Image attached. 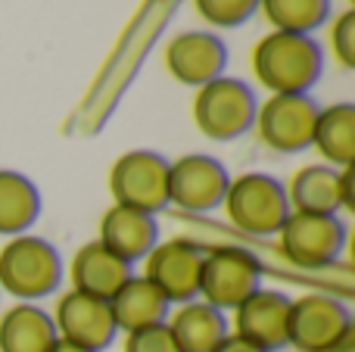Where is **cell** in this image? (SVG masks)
<instances>
[{
	"label": "cell",
	"instance_id": "7c38bea8",
	"mask_svg": "<svg viewBox=\"0 0 355 352\" xmlns=\"http://www.w3.org/2000/svg\"><path fill=\"white\" fill-rule=\"evenodd\" d=\"M50 318H53L56 337L66 343H75L81 349L100 352L116 340V322H112V312L106 299L69 290L60 297L56 315Z\"/></svg>",
	"mask_w": 355,
	"mask_h": 352
},
{
	"label": "cell",
	"instance_id": "d6986e66",
	"mask_svg": "<svg viewBox=\"0 0 355 352\" xmlns=\"http://www.w3.org/2000/svg\"><path fill=\"white\" fill-rule=\"evenodd\" d=\"M166 328H168V334L175 337L181 352H212L227 334L225 312L212 309V306L202 303V299L181 303V309L168 318Z\"/></svg>",
	"mask_w": 355,
	"mask_h": 352
},
{
	"label": "cell",
	"instance_id": "5bb4252c",
	"mask_svg": "<svg viewBox=\"0 0 355 352\" xmlns=\"http://www.w3.org/2000/svg\"><path fill=\"white\" fill-rule=\"evenodd\" d=\"M287 318L290 299L277 290L259 287L234 309V334L265 352H275L287 346Z\"/></svg>",
	"mask_w": 355,
	"mask_h": 352
},
{
	"label": "cell",
	"instance_id": "8992f818",
	"mask_svg": "<svg viewBox=\"0 0 355 352\" xmlns=\"http://www.w3.org/2000/svg\"><path fill=\"white\" fill-rule=\"evenodd\" d=\"M259 281H262V265L256 256L240 247H218L202 256L196 297H202V303L218 312L237 309L250 293L259 290Z\"/></svg>",
	"mask_w": 355,
	"mask_h": 352
},
{
	"label": "cell",
	"instance_id": "9c48e42d",
	"mask_svg": "<svg viewBox=\"0 0 355 352\" xmlns=\"http://www.w3.org/2000/svg\"><path fill=\"white\" fill-rule=\"evenodd\" d=\"M281 253L300 268H324L340 256L346 243V228L337 215L318 212H290L277 231Z\"/></svg>",
	"mask_w": 355,
	"mask_h": 352
},
{
	"label": "cell",
	"instance_id": "4fadbf2b",
	"mask_svg": "<svg viewBox=\"0 0 355 352\" xmlns=\"http://www.w3.org/2000/svg\"><path fill=\"white\" fill-rule=\"evenodd\" d=\"M287 191L290 212H318L337 215V209H352V166H306L293 175Z\"/></svg>",
	"mask_w": 355,
	"mask_h": 352
},
{
	"label": "cell",
	"instance_id": "44dd1931",
	"mask_svg": "<svg viewBox=\"0 0 355 352\" xmlns=\"http://www.w3.org/2000/svg\"><path fill=\"white\" fill-rule=\"evenodd\" d=\"M312 147L324 156L331 166H352L355 159V106L334 103L327 109H318Z\"/></svg>",
	"mask_w": 355,
	"mask_h": 352
},
{
	"label": "cell",
	"instance_id": "ac0fdd59",
	"mask_svg": "<svg viewBox=\"0 0 355 352\" xmlns=\"http://www.w3.org/2000/svg\"><path fill=\"white\" fill-rule=\"evenodd\" d=\"M110 312H112V322H116V331H144V328H153V324H166L168 318V299L150 284L147 278H137L131 274L110 299Z\"/></svg>",
	"mask_w": 355,
	"mask_h": 352
},
{
	"label": "cell",
	"instance_id": "5b68a950",
	"mask_svg": "<svg viewBox=\"0 0 355 352\" xmlns=\"http://www.w3.org/2000/svg\"><path fill=\"white\" fill-rule=\"evenodd\" d=\"M352 315L340 299H331L324 293L290 299L287 318V346L300 352H334L349 340Z\"/></svg>",
	"mask_w": 355,
	"mask_h": 352
},
{
	"label": "cell",
	"instance_id": "9a60e30c",
	"mask_svg": "<svg viewBox=\"0 0 355 352\" xmlns=\"http://www.w3.org/2000/svg\"><path fill=\"white\" fill-rule=\"evenodd\" d=\"M166 66L175 81L202 87L225 72L227 47L221 44V37L209 35V31H184V35H175L168 41Z\"/></svg>",
	"mask_w": 355,
	"mask_h": 352
},
{
	"label": "cell",
	"instance_id": "30bf717a",
	"mask_svg": "<svg viewBox=\"0 0 355 352\" xmlns=\"http://www.w3.org/2000/svg\"><path fill=\"white\" fill-rule=\"evenodd\" d=\"M206 249L196 247L193 240H166L156 243L144 259V278L168 299V303H190L196 299V287H200V265Z\"/></svg>",
	"mask_w": 355,
	"mask_h": 352
},
{
	"label": "cell",
	"instance_id": "4316f807",
	"mask_svg": "<svg viewBox=\"0 0 355 352\" xmlns=\"http://www.w3.org/2000/svg\"><path fill=\"white\" fill-rule=\"evenodd\" d=\"M212 352H265V349L252 346V343H246L243 337H237V334H225V340H221Z\"/></svg>",
	"mask_w": 355,
	"mask_h": 352
},
{
	"label": "cell",
	"instance_id": "8fae6325",
	"mask_svg": "<svg viewBox=\"0 0 355 352\" xmlns=\"http://www.w3.org/2000/svg\"><path fill=\"white\" fill-rule=\"evenodd\" d=\"M227 181V168L212 156H181L178 162H168V203L187 212H209L221 206Z\"/></svg>",
	"mask_w": 355,
	"mask_h": 352
},
{
	"label": "cell",
	"instance_id": "ba28073f",
	"mask_svg": "<svg viewBox=\"0 0 355 352\" xmlns=\"http://www.w3.org/2000/svg\"><path fill=\"white\" fill-rule=\"evenodd\" d=\"M318 109L309 94H271L256 109V131L265 147L277 153H300L312 147Z\"/></svg>",
	"mask_w": 355,
	"mask_h": 352
},
{
	"label": "cell",
	"instance_id": "277c9868",
	"mask_svg": "<svg viewBox=\"0 0 355 352\" xmlns=\"http://www.w3.org/2000/svg\"><path fill=\"white\" fill-rule=\"evenodd\" d=\"M256 94L240 78L218 75L215 81L196 87L193 122L209 141H237L256 122Z\"/></svg>",
	"mask_w": 355,
	"mask_h": 352
},
{
	"label": "cell",
	"instance_id": "d4e9b609",
	"mask_svg": "<svg viewBox=\"0 0 355 352\" xmlns=\"http://www.w3.org/2000/svg\"><path fill=\"white\" fill-rule=\"evenodd\" d=\"M331 50L340 66H355V10H343L331 25Z\"/></svg>",
	"mask_w": 355,
	"mask_h": 352
},
{
	"label": "cell",
	"instance_id": "83f0119b",
	"mask_svg": "<svg viewBox=\"0 0 355 352\" xmlns=\"http://www.w3.org/2000/svg\"><path fill=\"white\" fill-rule=\"evenodd\" d=\"M47 352H91V349H81V346H75V343H66V340H60V337H56V343Z\"/></svg>",
	"mask_w": 355,
	"mask_h": 352
},
{
	"label": "cell",
	"instance_id": "3957f363",
	"mask_svg": "<svg viewBox=\"0 0 355 352\" xmlns=\"http://www.w3.org/2000/svg\"><path fill=\"white\" fill-rule=\"evenodd\" d=\"M221 206H225V215L231 218V225H237L240 231L256 237L277 234L290 215L284 184L262 172H246L227 181Z\"/></svg>",
	"mask_w": 355,
	"mask_h": 352
},
{
	"label": "cell",
	"instance_id": "cb8c5ba5",
	"mask_svg": "<svg viewBox=\"0 0 355 352\" xmlns=\"http://www.w3.org/2000/svg\"><path fill=\"white\" fill-rule=\"evenodd\" d=\"M193 6L215 28H234L259 10V0H193Z\"/></svg>",
	"mask_w": 355,
	"mask_h": 352
},
{
	"label": "cell",
	"instance_id": "6da1fadb",
	"mask_svg": "<svg viewBox=\"0 0 355 352\" xmlns=\"http://www.w3.org/2000/svg\"><path fill=\"white\" fill-rule=\"evenodd\" d=\"M324 69V53L312 35L268 31L252 47V72L271 94H306Z\"/></svg>",
	"mask_w": 355,
	"mask_h": 352
},
{
	"label": "cell",
	"instance_id": "484cf974",
	"mask_svg": "<svg viewBox=\"0 0 355 352\" xmlns=\"http://www.w3.org/2000/svg\"><path fill=\"white\" fill-rule=\"evenodd\" d=\"M125 352H181L175 337L168 334L166 324H153L144 331H131L125 340Z\"/></svg>",
	"mask_w": 355,
	"mask_h": 352
},
{
	"label": "cell",
	"instance_id": "2e32d148",
	"mask_svg": "<svg viewBox=\"0 0 355 352\" xmlns=\"http://www.w3.org/2000/svg\"><path fill=\"white\" fill-rule=\"evenodd\" d=\"M100 243L110 249L112 256H119L122 262H137L159 243V228L156 218L147 212L128 209V206H112L106 209V215L100 218Z\"/></svg>",
	"mask_w": 355,
	"mask_h": 352
},
{
	"label": "cell",
	"instance_id": "7a4b0ae2",
	"mask_svg": "<svg viewBox=\"0 0 355 352\" xmlns=\"http://www.w3.org/2000/svg\"><path fill=\"white\" fill-rule=\"evenodd\" d=\"M62 262L53 243L35 234L10 237L0 249V287L16 299H41L60 287Z\"/></svg>",
	"mask_w": 355,
	"mask_h": 352
},
{
	"label": "cell",
	"instance_id": "7402d4cb",
	"mask_svg": "<svg viewBox=\"0 0 355 352\" xmlns=\"http://www.w3.org/2000/svg\"><path fill=\"white\" fill-rule=\"evenodd\" d=\"M41 215V193L31 178L0 168V234L19 237Z\"/></svg>",
	"mask_w": 355,
	"mask_h": 352
},
{
	"label": "cell",
	"instance_id": "603a6c76",
	"mask_svg": "<svg viewBox=\"0 0 355 352\" xmlns=\"http://www.w3.org/2000/svg\"><path fill=\"white\" fill-rule=\"evenodd\" d=\"M259 10L275 25V31L312 35L331 16V0H259Z\"/></svg>",
	"mask_w": 355,
	"mask_h": 352
},
{
	"label": "cell",
	"instance_id": "ffe728a7",
	"mask_svg": "<svg viewBox=\"0 0 355 352\" xmlns=\"http://www.w3.org/2000/svg\"><path fill=\"white\" fill-rule=\"evenodd\" d=\"M53 343V318L37 306L16 303L0 315V352H47Z\"/></svg>",
	"mask_w": 355,
	"mask_h": 352
},
{
	"label": "cell",
	"instance_id": "52a82bcc",
	"mask_svg": "<svg viewBox=\"0 0 355 352\" xmlns=\"http://www.w3.org/2000/svg\"><path fill=\"white\" fill-rule=\"evenodd\" d=\"M110 191L116 206L156 215L168 206V162L153 150H131L119 156L110 172Z\"/></svg>",
	"mask_w": 355,
	"mask_h": 352
},
{
	"label": "cell",
	"instance_id": "e0dca14e",
	"mask_svg": "<svg viewBox=\"0 0 355 352\" xmlns=\"http://www.w3.org/2000/svg\"><path fill=\"white\" fill-rule=\"evenodd\" d=\"M69 278H72V290L97 299H110L131 278V265L119 256H112L100 240H91L72 256Z\"/></svg>",
	"mask_w": 355,
	"mask_h": 352
}]
</instances>
